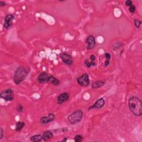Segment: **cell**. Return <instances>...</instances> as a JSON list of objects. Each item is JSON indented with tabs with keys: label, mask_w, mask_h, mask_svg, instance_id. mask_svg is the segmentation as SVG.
<instances>
[{
	"label": "cell",
	"mask_w": 142,
	"mask_h": 142,
	"mask_svg": "<svg viewBox=\"0 0 142 142\" xmlns=\"http://www.w3.org/2000/svg\"><path fill=\"white\" fill-rule=\"evenodd\" d=\"M128 105L132 113L136 116H141L142 114V103L139 98L132 97L128 101Z\"/></svg>",
	"instance_id": "obj_1"
},
{
	"label": "cell",
	"mask_w": 142,
	"mask_h": 142,
	"mask_svg": "<svg viewBox=\"0 0 142 142\" xmlns=\"http://www.w3.org/2000/svg\"><path fill=\"white\" fill-rule=\"evenodd\" d=\"M29 73V70L23 67L20 66L18 67L16 70L15 71L14 74L13 80L15 83L17 85L20 84L22 81H24L26 78Z\"/></svg>",
	"instance_id": "obj_2"
},
{
	"label": "cell",
	"mask_w": 142,
	"mask_h": 142,
	"mask_svg": "<svg viewBox=\"0 0 142 142\" xmlns=\"http://www.w3.org/2000/svg\"><path fill=\"white\" fill-rule=\"evenodd\" d=\"M83 117V112L82 110L78 109L75 110L74 112L68 117L67 119L71 124H74L80 122Z\"/></svg>",
	"instance_id": "obj_3"
},
{
	"label": "cell",
	"mask_w": 142,
	"mask_h": 142,
	"mask_svg": "<svg viewBox=\"0 0 142 142\" xmlns=\"http://www.w3.org/2000/svg\"><path fill=\"white\" fill-rule=\"evenodd\" d=\"M0 97L6 101H12L14 100V93L12 89H7L1 93Z\"/></svg>",
	"instance_id": "obj_4"
},
{
	"label": "cell",
	"mask_w": 142,
	"mask_h": 142,
	"mask_svg": "<svg viewBox=\"0 0 142 142\" xmlns=\"http://www.w3.org/2000/svg\"><path fill=\"white\" fill-rule=\"evenodd\" d=\"M78 83L82 87H86L89 84V76L87 73L83 74L81 76L79 77L77 79Z\"/></svg>",
	"instance_id": "obj_5"
},
{
	"label": "cell",
	"mask_w": 142,
	"mask_h": 142,
	"mask_svg": "<svg viewBox=\"0 0 142 142\" xmlns=\"http://www.w3.org/2000/svg\"><path fill=\"white\" fill-rule=\"evenodd\" d=\"M60 57L61 58V60L63 61V62L66 65L70 66L72 65V64L73 63V60L72 56L68 53H62L60 55Z\"/></svg>",
	"instance_id": "obj_6"
},
{
	"label": "cell",
	"mask_w": 142,
	"mask_h": 142,
	"mask_svg": "<svg viewBox=\"0 0 142 142\" xmlns=\"http://www.w3.org/2000/svg\"><path fill=\"white\" fill-rule=\"evenodd\" d=\"M15 17L13 15H8L5 18V23H4L3 26L6 29H9L10 27L12 25V20L14 19Z\"/></svg>",
	"instance_id": "obj_7"
},
{
	"label": "cell",
	"mask_w": 142,
	"mask_h": 142,
	"mask_svg": "<svg viewBox=\"0 0 142 142\" xmlns=\"http://www.w3.org/2000/svg\"><path fill=\"white\" fill-rule=\"evenodd\" d=\"M105 104V101L103 98H101L100 99L98 100L93 105L90 106L88 110L92 109H100L103 107Z\"/></svg>",
	"instance_id": "obj_8"
},
{
	"label": "cell",
	"mask_w": 142,
	"mask_h": 142,
	"mask_svg": "<svg viewBox=\"0 0 142 142\" xmlns=\"http://www.w3.org/2000/svg\"><path fill=\"white\" fill-rule=\"evenodd\" d=\"M86 43L87 44V48L88 49H92L96 46V39L93 36H89L87 38Z\"/></svg>",
	"instance_id": "obj_9"
},
{
	"label": "cell",
	"mask_w": 142,
	"mask_h": 142,
	"mask_svg": "<svg viewBox=\"0 0 142 142\" xmlns=\"http://www.w3.org/2000/svg\"><path fill=\"white\" fill-rule=\"evenodd\" d=\"M54 119V115L53 114H49L46 117H43L40 119V123L42 124L46 125L49 122L53 121Z\"/></svg>",
	"instance_id": "obj_10"
},
{
	"label": "cell",
	"mask_w": 142,
	"mask_h": 142,
	"mask_svg": "<svg viewBox=\"0 0 142 142\" xmlns=\"http://www.w3.org/2000/svg\"><path fill=\"white\" fill-rule=\"evenodd\" d=\"M69 94L68 93L64 92L61 94L60 96L58 97L57 98V103L59 104H61L63 103L64 102L69 100Z\"/></svg>",
	"instance_id": "obj_11"
},
{
	"label": "cell",
	"mask_w": 142,
	"mask_h": 142,
	"mask_svg": "<svg viewBox=\"0 0 142 142\" xmlns=\"http://www.w3.org/2000/svg\"><path fill=\"white\" fill-rule=\"evenodd\" d=\"M49 76V75L47 73L42 72L38 76L37 78V81L39 84H43L45 83H47V80H48Z\"/></svg>",
	"instance_id": "obj_12"
},
{
	"label": "cell",
	"mask_w": 142,
	"mask_h": 142,
	"mask_svg": "<svg viewBox=\"0 0 142 142\" xmlns=\"http://www.w3.org/2000/svg\"><path fill=\"white\" fill-rule=\"evenodd\" d=\"M53 137V134L49 131H47L43 134L42 139L44 141H48Z\"/></svg>",
	"instance_id": "obj_13"
},
{
	"label": "cell",
	"mask_w": 142,
	"mask_h": 142,
	"mask_svg": "<svg viewBox=\"0 0 142 142\" xmlns=\"http://www.w3.org/2000/svg\"><path fill=\"white\" fill-rule=\"evenodd\" d=\"M105 83V80H102V81H96L92 83V88L93 89H96L100 88L101 87L103 86Z\"/></svg>",
	"instance_id": "obj_14"
},
{
	"label": "cell",
	"mask_w": 142,
	"mask_h": 142,
	"mask_svg": "<svg viewBox=\"0 0 142 142\" xmlns=\"http://www.w3.org/2000/svg\"><path fill=\"white\" fill-rule=\"evenodd\" d=\"M47 83H50L54 86H58L60 84V82L57 78L53 77L52 76H49L48 80H47Z\"/></svg>",
	"instance_id": "obj_15"
},
{
	"label": "cell",
	"mask_w": 142,
	"mask_h": 142,
	"mask_svg": "<svg viewBox=\"0 0 142 142\" xmlns=\"http://www.w3.org/2000/svg\"><path fill=\"white\" fill-rule=\"evenodd\" d=\"M25 123L24 122H18L16 123V128L15 129L17 132H19L21 131V130L23 129V128L25 127Z\"/></svg>",
	"instance_id": "obj_16"
},
{
	"label": "cell",
	"mask_w": 142,
	"mask_h": 142,
	"mask_svg": "<svg viewBox=\"0 0 142 142\" xmlns=\"http://www.w3.org/2000/svg\"><path fill=\"white\" fill-rule=\"evenodd\" d=\"M31 140L33 142H39L42 140V137L39 135V134H37V135H35L33 136L32 137H31Z\"/></svg>",
	"instance_id": "obj_17"
},
{
	"label": "cell",
	"mask_w": 142,
	"mask_h": 142,
	"mask_svg": "<svg viewBox=\"0 0 142 142\" xmlns=\"http://www.w3.org/2000/svg\"><path fill=\"white\" fill-rule=\"evenodd\" d=\"M84 63L86 64V65L88 67H90L91 66H95V62H93V61H91V62H89L88 60H86L85 62H84Z\"/></svg>",
	"instance_id": "obj_18"
},
{
	"label": "cell",
	"mask_w": 142,
	"mask_h": 142,
	"mask_svg": "<svg viewBox=\"0 0 142 142\" xmlns=\"http://www.w3.org/2000/svg\"><path fill=\"white\" fill-rule=\"evenodd\" d=\"M83 138L81 135H76L74 137V140L76 142H81L83 140Z\"/></svg>",
	"instance_id": "obj_19"
},
{
	"label": "cell",
	"mask_w": 142,
	"mask_h": 142,
	"mask_svg": "<svg viewBox=\"0 0 142 142\" xmlns=\"http://www.w3.org/2000/svg\"><path fill=\"white\" fill-rule=\"evenodd\" d=\"M141 21L139 20V19H134V23L137 28H139V27L141 25Z\"/></svg>",
	"instance_id": "obj_20"
},
{
	"label": "cell",
	"mask_w": 142,
	"mask_h": 142,
	"mask_svg": "<svg viewBox=\"0 0 142 142\" xmlns=\"http://www.w3.org/2000/svg\"><path fill=\"white\" fill-rule=\"evenodd\" d=\"M129 11L131 12L132 13H134L135 12V11H136V6H134L133 5L131 6H129Z\"/></svg>",
	"instance_id": "obj_21"
},
{
	"label": "cell",
	"mask_w": 142,
	"mask_h": 142,
	"mask_svg": "<svg viewBox=\"0 0 142 142\" xmlns=\"http://www.w3.org/2000/svg\"><path fill=\"white\" fill-rule=\"evenodd\" d=\"M23 106L21 104H18L17 106V112H21L23 111Z\"/></svg>",
	"instance_id": "obj_22"
},
{
	"label": "cell",
	"mask_w": 142,
	"mask_h": 142,
	"mask_svg": "<svg viewBox=\"0 0 142 142\" xmlns=\"http://www.w3.org/2000/svg\"><path fill=\"white\" fill-rule=\"evenodd\" d=\"M125 5L128 6H131L133 5V2L131 0H127L125 1Z\"/></svg>",
	"instance_id": "obj_23"
},
{
	"label": "cell",
	"mask_w": 142,
	"mask_h": 142,
	"mask_svg": "<svg viewBox=\"0 0 142 142\" xmlns=\"http://www.w3.org/2000/svg\"><path fill=\"white\" fill-rule=\"evenodd\" d=\"M105 58H106V60H107L108 61H109L110 58H111V56H110V53H105Z\"/></svg>",
	"instance_id": "obj_24"
},
{
	"label": "cell",
	"mask_w": 142,
	"mask_h": 142,
	"mask_svg": "<svg viewBox=\"0 0 142 142\" xmlns=\"http://www.w3.org/2000/svg\"><path fill=\"white\" fill-rule=\"evenodd\" d=\"M3 129L2 128H1V131H0V139H2L3 137Z\"/></svg>",
	"instance_id": "obj_25"
},
{
	"label": "cell",
	"mask_w": 142,
	"mask_h": 142,
	"mask_svg": "<svg viewBox=\"0 0 142 142\" xmlns=\"http://www.w3.org/2000/svg\"><path fill=\"white\" fill-rule=\"evenodd\" d=\"M90 60H91V61L94 62L96 60V57H95V56H94V55L92 54L91 56H90Z\"/></svg>",
	"instance_id": "obj_26"
},
{
	"label": "cell",
	"mask_w": 142,
	"mask_h": 142,
	"mask_svg": "<svg viewBox=\"0 0 142 142\" xmlns=\"http://www.w3.org/2000/svg\"><path fill=\"white\" fill-rule=\"evenodd\" d=\"M6 5V3L3 1H0V6L2 7Z\"/></svg>",
	"instance_id": "obj_27"
},
{
	"label": "cell",
	"mask_w": 142,
	"mask_h": 142,
	"mask_svg": "<svg viewBox=\"0 0 142 142\" xmlns=\"http://www.w3.org/2000/svg\"><path fill=\"white\" fill-rule=\"evenodd\" d=\"M109 63V61H106L105 62V66H108Z\"/></svg>",
	"instance_id": "obj_28"
},
{
	"label": "cell",
	"mask_w": 142,
	"mask_h": 142,
	"mask_svg": "<svg viewBox=\"0 0 142 142\" xmlns=\"http://www.w3.org/2000/svg\"><path fill=\"white\" fill-rule=\"evenodd\" d=\"M67 140V138H65V139L63 140V141H66Z\"/></svg>",
	"instance_id": "obj_29"
}]
</instances>
